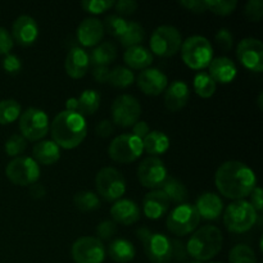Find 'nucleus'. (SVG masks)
<instances>
[{
	"mask_svg": "<svg viewBox=\"0 0 263 263\" xmlns=\"http://www.w3.org/2000/svg\"><path fill=\"white\" fill-rule=\"evenodd\" d=\"M27 140L21 134H14L5 141V153L9 157H18L26 151Z\"/></svg>",
	"mask_w": 263,
	"mask_h": 263,
	"instance_id": "obj_41",
	"label": "nucleus"
},
{
	"mask_svg": "<svg viewBox=\"0 0 263 263\" xmlns=\"http://www.w3.org/2000/svg\"><path fill=\"white\" fill-rule=\"evenodd\" d=\"M3 69L7 72L8 74H12V76H15L21 72L22 69V62L14 54H7L3 59Z\"/></svg>",
	"mask_w": 263,
	"mask_h": 263,
	"instance_id": "obj_45",
	"label": "nucleus"
},
{
	"mask_svg": "<svg viewBox=\"0 0 263 263\" xmlns=\"http://www.w3.org/2000/svg\"><path fill=\"white\" fill-rule=\"evenodd\" d=\"M211 263H222V262H211Z\"/></svg>",
	"mask_w": 263,
	"mask_h": 263,
	"instance_id": "obj_58",
	"label": "nucleus"
},
{
	"mask_svg": "<svg viewBox=\"0 0 263 263\" xmlns=\"http://www.w3.org/2000/svg\"><path fill=\"white\" fill-rule=\"evenodd\" d=\"M110 113L113 123L120 127H130L140 120L141 105L135 97L123 94L116 98Z\"/></svg>",
	"mask_w": 263,
	"mask_h": 263,
	"instance_id": "obj_13",
	"label": "nucleus"
},
{
	"mask_svg": "<svg viewBox=\"0 0 263 263\" xmlns=\"http://www.w3.org/2000/svg\"><path fill=\"white\" fill-rule=\"evenodd\" d=\"M138 238L143 241L144 252L151 262L168 263L172 259L171 240L166 235L143 228L138 230Z\"/></svg>",
	"mask_w": 263,
	"mask_h": 263,
	"instance_id": "obj_9",
	"label": "nucleus"
},
{
	"mask_svg": "<svg viewBox=\"0 0 263 263\" xmlns=\"http://www.w3.org/2000/svg\"><path fill=\"white\" fill-rule=\"evenodd\" d=\"M149 133H151V130H149V126L145 121H138V122L133 126V135L141 139V140H143Z\"/></svg>",
	"mask_w": 263,
	"mask_h": 263,
	"instance_id": "obj_54",
	"label": "nucleus"
},
{
	"mask_svg": "<svg viewBox=\"0 0 263 263\" xmlns=\"http://www.w3.org/2000/svg\"><path fill=\"white\" fill-rule=\"evenodd\" d=\"M182 36L174 26L163 25L153 31L151 37V53L162 58H168L177 54L181 49Z\"/></svg>",
	"mask_w": 263,
	"mask_h": 263,
	"instance_id": "obj_7",
	"label": "nucleus"
},
{
	"mask_svg": "<svg viewBox=\"0 0 263 263\" xmlns=\"http://www.w3.org/2000/svg\"><path fill=\"white\" fill-rule=\"evenodd\" d=\"M123 61H125L126 66L130 67L131 69H143L144 71L153 63V54L151 53V50L141 45L131 46V48L126 49L125 54H123Z\"/></svg>",
	"mask_w": 263,
	"mask_h": 263,
	"instance_id": "obj_27",
	"label": "nucleus"
},
{
	"mask_svg": "<svg viewBox=\"0 0 263 263\" xmlns=\"http://www.w3.org/2000/svg\"><path fill=\"white\" fill-rule=\"evenodd\" d=\"M128 22L125 20L123 17L117 14H110L108 15L107 18L104 20V31H107L109 35H112L113 37L121 39L122 35L125 33L126 28H127Z\"/></svg>",
	"mask_w": 263,
	"mask_h": 263,
	"instance_id": "obj_39",
	"label": "nucleus"
},
{
	"mask_svg": "<svg viewBox=\"0 0 263 263\" xmlns=\"http://www.w3.org/2000/svg\"><path fill=\"white\" fill-rule=\"evenodd\" d=\"M190 98V90L186 82L174 81L167 86L164 92V105L170 112H179L187 104Z\"/></svg>",
	"mask_w": 263,
	"mask_h": 263,
	"instance_id": "obj_22",
	"label": "nucleus"
},
{
	"mask_svg": "<svg viewBox=\"0 0 263 263\" xmlns=\"http://www.w3.org/2000/svg\"><path fill=\"white\" fill-rule=\"evenodd\" d=\"M200 216L194 205L182 203L175 207L167 217V230L175 236H185L192 234L199 226Z\"/></svg>",
	"mask_w": 263,
	"mask_h": 263,
	"instance_id": "obj_6",
	"label": "nucleus"
},
{
	"mask_svg": "<svg viewBox=\"0 0 263 263\" xmlns=\"http://www.w3.org/2000/svg\"><path fill=\"white\" fill-rule=\"evenodd\" d=\"M50 133L53 141L59 148L74 149L86 138V120L80 113L63 110L54 117Z\"/></svg>",
	"mask_w": 263,
	"mask_h": 263,
	"instance_id": "obj_2",
	"label": "nucleus"
},
{
	"mask_svg": "<svg viewBox=\"0 0 263 263\" xmlns=\"http://www.w3.org/2000/svg\"><path fill=\"white\" fill-rule=\"evenodd\" d=\"M179 4L193 13H204L208 10L207 0H181Z\"/></svg>",
	"mask_w": 263,
	"mask_h": 263,
	"instance_id": "obj_49",
	"label": "nucleus"
},
{
	"mask_svg": "<svg viewBox=\"0 0 263 263\" xmlns=\"http://www.w3.org/2000/svg\"><path fill=\"white\" fill-rule=\"evenodd\" d=\"M73 203L77 210L81 212H91L100 207V200L98 195L92 192H79L73 198Z\"/></svg>",
	"mask_w": 263,
	"mask_h": 263,
	"instance_id": "obj_37",
	"label": "nucleus"
},
{
	"mask_svg": "<svg viewBox=\"0 0 263 263\" xmlns=\"http://www.w3.org/2000/svg\"><path fill=\"white\" fill-rule=\"evenodd\" d=\"M171 246H172V258H175L176 261L182 262L187 258V251H186V246L182 243L181 240H177V239H174L171 240Z\"/></svg>",
	"mask_w": 263,
	"mask_h": 263,
	"instance_id": "obj_50",
	"label": "nucleus"
},
{
	"mask_svg": "<svg viewBox=\"0 0 263 263\" xmlns=\"http://www.w3.org/2000/svg\"><path fill=\"white\" fill-rule=\"evenodd\" d=\"M110 216L115 223L125 226L133 225L140 220V208L134 200L120 199L110 208Z\"/></svg>",
	"mask_w": 263,
	"mask_h": 263,
	"instance_id": "obj_21",
	"label": "nucleus"
},
{
	"mask_svg": "<svg viewBox=\"0 0 263 263\" xmlns=\"http://www.w3.org/2000/svg\"><path fill=\"white\" fill-rule=\"evenodd\" d=\"M116 57H117L116 46L112 43H109V41H105V43L99 44V45H97L92 49L91 53L89 54V61L90 63L94 64V67H108L110 63L116 61Z\"/></svg>",
	"mask_w": 263,
	"mask_h": 263,
	"instance_id": "obj_30",
	"label": "nucleus"
},
{
	"mask_svg": "<svg viewBox=\"0 0 263 263\" xmlns=\"http://www.w3.org/2000/svg\"><path fill=\"white\" fill-rule=\"evenodd\" d=\"M262 97L263 95L262 94H259V97H258V105H259V109H262Z\"/></svg>",
	"mask_w": 263,
	"mask_h": 263,
	"instance_id": "obj_56",
	"label": "nucleus"
},
{
	"mask_svg": "<svg viewBox=\"0 0 263 263\" xmlns=\"http://www.w3.org/2000/svg\"><path fill=\"white\" fill-rule=\"evenodd\" d=\"M33 159L37 163L51 166L61 158V148L53 140H41L33 145Z\"/></svg>",
	"mask_w": 263,
	"mask_h": 263,
	"instance_id": "obj_26",
	"label": "nucleus"
},
{
	"mask_svg": "<svg viewBox=\"0 0 263 263\" xmlns=\"http://www.w3.org/2000/svg\"><path fill=\"white\" fill-rule=\"evenodd\" d=\"M77 99V113L81 116H91L100 105V94L97 90L87 89L80 94Z\"/></svg>",
	"mask_w": 263,
	"mask_h": 263,
	"instance_id": "obj_31",
	"label": "nucleus"
},
{
	"mask_svg": "<svg viewBox=\"0 0 263 263\" xmlns=\"http://www.w3.org/2000/svg\"><path fill=\"white\" fill-rule=\"evenodd\" d=\"M108 81L112 86L118 87V89H126V87L131 86L134 84L135 76H134V72L130 68L118 66L109 72Z\"/></svg>",
	"mask_w": 263,
	"mask_h": 263,
	"instance_id": "obj_34",
	"label": "nucleus"
},
{
	"mask_svg": "<svg viewBox=\"0 0 263 263\" xmlns=\"http://www.w3.org/2000/svg\"><path fill=\"white\" fill-rule=\"evenodd\" d=\"M223 246L222 231L216 226H203L198 229L186 244V251L194 261L205 262L221 252Z\"/></svg>",
	"mask_w": 263,
	"mask_h": 263,
	"instance_id": "obj_3",
	"label": "nucleus"
},
{
	"mask_svg": "<svg viewBox=\"0 0 263 263\" xmlns=\"http://www.w3.org/2000/svg\"><path fill=\"white\" fill-rule=\"evenodd\" d=\"M95 133L100 138H109L113 133H115V126L113 122L109 120H103L95 127Z\"/></svg>",
	"mask_w": 263,
	"mask_h": 263,
	"instance_id": "obj_51",
	"label": "nucleus"
},
{
	"mask_svg": "<svg viewBox=\"0 0 263 263\" xmlns=\"http://www.w3.org/2000/svg\"><path fill=\"white\" fill-rule=\"evenodd\" d=\"M50 128L49 117L39 108H27L20 116L21 135L28 141H39L45 138Z\"/></svg>",
	"mask_w": 263,
	"mask_h": 263,
	"instance_id": "obj_11",
	"label": "nucleus"
},
{
	"mask_svg": "<svg viewBox=\"0 0 263 263\" xmlns=\"http://www.w3.org/2000/svg\"><path fill=\"white\" fill-rule=\"evenodd\" d=\"M139 4L135 0H118L115 2V9L121 15H131L136 12Z\"/></svg>",
	"mask_w": 263,
	"mask_h": 263,
	"instance_id": "obj_47",
	"label": "nucleus"
},
{
	"mask_svg": "<svg viewBox=\"0 0 263 263\" xmlns=\"http://www.w3.org/2000/svg\"><path fill=\"white\" fill-rule=\"evenodd\" d=\"M13 45H14V41H13L12 35L4 27H0V55L10 54Z\"/></svg>",
	"mask_w": 263,
	"mask_h": 263,
	"instance_id": "obj_48",
	"label": "nucleus"
},
{
	"mask_svg": "<svg viewBox=\"0 0 263 263\" xmlns=\"http://www.w3.org/2000/svg\"><path fill=\"white\" fill-rule=\"evenodd\" d=\"M236 55L239 62L249 71L261 72L263 69V44L258 39H243L238 44Z\"/></svg>",
	"mask_w": 263,
	"mask_h": 263,
	"instance_id": "obj_16",
	"label": "nucleus"
},
{
	"mask_svg": "<svg viewBox=\"0 0 263 263\" xmlns=\"http://www.w3.org/2000/svg\"><path fill=\"white\" fill-rule=\"evenodd\" d=\"M244 14L251 22H259L263 17V2L262 0H249L244 8Z\"/></svg>",
	"mask_w": 263,
	"mask_h": 263,
	"instance_id": "obj_43",
	"label": "nucleus"
},
{
	"mask_svg": "<svg viewBox=\"0 0 263 263\" xmlns=\"http://www.w3.org/2000/svg\"><path fill=\"white\" fill-rule=\"evenodd\" d=\"M5 175L14 185L27 186L37 182L40 177V167L31 157H15L7 164Z\"/></svg>",
	"mask_w": 263,
	"mask_h": 263,
	"instance_id": "obj_10",
	"label": "nucleus"
},
{
	"mask_svg": "<svg viewBox=\"0 0 263 263\" xmlns=\"http://www.w3.org/2000/svg\"><path fill=\"white\" fill-rule=\"evenodd\" d=\"M95 186L100 197L107 202H117L126 193V181L115 167H104L95 177Z\"/></svg>",
	"mask_w": 263,
	"mask_h": 263,
	"instance_id": "obj_8",
	"label": "nucleus"
},
{
	"mask_svg": "<svg viewBox=\"0 0 263 263\" xmlns=\"http://www.w3.org/2000/svg\"><path fill=\"white\" fill-rule=\"evenodd\" d=\"M71 254L76 263H103L105 258V247L98 238L82 236L72 244Z\"/></svg>",
	"mask_w": 263,
	"mask_h": 263,
	"instance_id": "obj_14",
	"label": "nucleus"
},
{
	"mask_svg": "<svg viewBox=\"0 0 263 263\" xmlns=\"http://www.w3.org/2000/svg\"><path fill=\"white\" fill-rule=\"evenodd\" d=\"M229 263H257L253 249L246 244H238L229 253Z\"/></svg>",
	"mask_w": 263,
	"mask_h": 263,
	"instance_id": "obj_38",
	"label": "nucleus"
},
{
	"mask_svg": "<svg viewBox=\"0 0 263 263\" xmlns=\"http://www.w3.org/2000/svg\"><path fill=\"white\" fill-rule=\"evenodd\" d=\"M216 43L220 46V49H222L223 51H230L233 49L234 45V36L228 28H221L217 33H216L215 37Z\"/></svg>",
	"mask_w": 263,
	"mask_h": 263,
	"instance_id": "obj_46",
	"label": "nucleus"
},
{
	"mask_svg": "<svg viewBox=\"0 0 263 263\" xmlns=\"http://www.w3.org/2000/svg\"><path fill=\"white\" fill-rule=\"evenodd\" d=\"M21 104L14 99L0 102V125H9L21 116Z\"/></svg>",
	"mask_w": 263,
	"mask_h": 263,
	"instance_id": "obj_36",
	"label": "nucleus"
},
{
	"mask_svg": "<svg viewBox=\"0 0 263 263\" xmlns=\"http://www.w3.org/2000/svg\"><path fill=\"white\" fill-rule=\"evenodd\" d=\"M162 192L167 195V198L170 199V202L182 203L186 202L187 199V190L185 187V185L181 181H179L177 179L174 177H167L166 181L162 185Z\"/></svg>",
	"mask_w": 263,
	"mask_h": 263,
	"instance_id": "obj_32",
	"label": "nucleus"
},
{
	"mask_svg": "<svg viewBox=\"0 0 263 263\" xmlns=\"http://www.w3.org/2000/svg\"><path fill=\"white\" fill-rule=\"evenodd\" d=\"M193 86H194V91L197 92L198 97L203 98V99H208V98L212 97L216 92V87H217L212 77L205 72H199V73L195 74Z\"/></svg>",
	"mask_w": 263,
	"mask_h": 263,
	"instance_id": "obj_33",
	"label": "nucleus"
},
{
	"mask_svg": "<svg viewBox=\"0 0 263 263\" xmlns=\"http://www.w3.org/2000/svg\"><path fill=\"white\" fill-rule=\"evenodd\" d=\"M181 57L189 68L195 71L207 68L213 59L212 44L204 36H190L182 41Z\"/></svg>",
	"mask_w": 263,
	"mask_h": 263,
	"instance_id": "obj_4",
	"label": "nucleus"
},
{
	"mask_svg": "<svg viewBox=\"0 0 263 263\" xmlns=\"http://www.w3.org/2000/svg\"><path fill=\"white\" fill-rule=\"evenodd\" d=\"M81 7L85 12H89L91 14H102L105 10H109L115 7L113 0H84L81 3Z\"/></svg>",
	"mask_w": 263,
	"mask_h": 263,
	"instance_id": "obj_42",
	"label": "nucleus"
},
{
	"mask_svg": "<svg viewBox=\"0 0 263 263\" xmlns=\"http://www.w3.org/2000/svg\"><path fill=\"white\" fill-rule=\"evenodd\" d=\"M104 32L102 21L97 18H85L77 27V40L81 45L91 48L99 45Z\"/></svg>",
	"mask_w": 263,
	"mask_h": 263,
	"instance_id": "obj_19",
	"label": "nucleus"
},
{
	"mask_svg": "<svg viewBox=\"0 0 263 263\" xmlns=\"http://www.w3.org/2000/svg\"><path fill=\"white\" fill-rule=\"evenodd\" d=\"M39 37V26L30 15H20L13 22L12 39L21 46H31Z\"/></svg>",
	"mask_w": 263,
	"mask_h": 263,
	"instance_id": "obj_18",
	"label": "nucleus"
},
{
	"mask_svg": "<svg viewBox=\"0 0 263 263\" xmlns=\"http://www.w3.org/2000/svg\"><path fill=\"white\" fill-rule=\"evenodd\" d=\"M192 263H203V262H199V261H194V262H192Z\"/></svg>",
	"mask_w": 263,
	"mask_h": 263,
	"instance_id": "obj_57",
	"label": "nucleus"
},
{
	"mask_svg": "<svg viewBox=\"0 0 263 263\" xmlns=\"http://www.w3.org/2000/svg\"><path fill=\"white\" fill-rule=\"evenodd\" d=\"M138 87L145 95L158 97L168 86L167 76L162 71L157 68H146L139 73L136 79Z\"/></svg>",
	"mask_w": 263,
	"mask_h": 263,
	"instance_id": "obj_17",
	"label": "nucleus"
},
{
	"mask_svg": "<svg viewBox=\"0 0 263 263\" xmlns=\"http://www.w3.org/2000/svg\"><path fill=\"white\" fill-rule=\"evenodd\" d=\"M170 139L162 131H151L145 138L143 139V151L148 154L159 156L168 151Z\"/></svg>",
	"mask_w": 263,
	"mask_h": 263,
	"instance_id": "obj_29",
	"label": "nucleus"
},
{
	"mask_svg": "<svg viewBox=\"0 0 263 263\" xmlns=\"http://www.w3.org/2000/svg\"><path fill=\"white\" fill-rule=\"evenodd\" d=\"M110 259L117 263H128L135 258V247L127 239H115L108 247Z\"/></svg>",
	"mask_w": 263,
	"mask_h": 263,
	"instance_id": "obj_28",
	"label": "nucleus"
},
{
	"mask_svg": "<svg viewBox=\"0 0 263 263\" xmlns=\"http://www.w3.org/2000/svg\"><path fill=\"white\" fill-rule=\"evenodd\" d=\"M258 220L257 211L247 200H235L223 212V223L230 233L243 234L251 230Z\"/></svg>",
	"mask_w": 263,
	"mask_h": 263,
	"instance_id": "obj_5",
	"label": "nucleus"
},
{
	"mask_svg": "<svg viewBox=\"0 0 263 263\" xmlns=\"http://www.w3.org/2000/svg\"><path fill=\"white\" fill-rule=\"evenodd\" d=\"M251 197V205L257 211V212H261L263 210V192L259 186H256L253 189V192L249 194Z\"/></svg>",
	"mask_w": 263,
	"mask_h": 263,
	"instance_id": "obj_52",
	"label": "nucleus"
},
{
	"mask_svg": "<svg viewBox=\"0 0 263 263\" xmlns=\"http://www.w3.org/2000/svg\"><path fill=\"white\" fill-rule=\"evenodd\" d=\"M238 7L236 0H207V8L217 15H229Z\"/></svg>",
	"mask_w": 263,
	"mask_h": 263,
	"instance_id": "obj_40",
	"label": "nucleus"
},
{
	"mask_svg": "<svg viewBox=\"0 0 263 263\" xmlns=\"http://www.w3.org/2000/svg\"><path fill=\"white\" fill-rule=\"evenodd\" d=\"M30 194L33 199H41V198H44V195L46 194V189L44 187V185L36 182V184L31 185Z\"/></svg>",
	"mask_w": 263,
	"mask_h": 263,
	"instance_id": "obj_55",
	"label": "nucleus"
},
{
	"mask_svg": "<svg viewBox=\"0 0 263 263\" xmlns=\"http://www.w3.org/2000/svg\"><path fill=\"white\" fill-rule=\"evenodd\" d=\"M89 54L81 48H72L64 62V69L72 79H82L89 69Z\"/></svg>",
	"mask_w": 263,
	"mask_h": 263,
	"instance_id": "obj_23",
	"label": "nucleus"
},
{
	"mask_svg": "<svg viewBox=\"0 0 263 263\" xmlns=\"http://www.w3.org/2000/svg\"><path fill=\"white\" fill-rule=\"evenodd\" d=\"M195 210L199 213L200 218L205 220H217L223 211V202L220 195L215 193H204L200 195L197 200V204L194 205Z\"/></svg>",
	"mask_w": 263,
	"mask_h": 263,
	"instance_id": "obj_24",
	"label": "nucleus"
},
{
	"mask_svg": "<svg viewBox=\"0 0 263 263\" xmlns=\"http://www.w3.org/2000/svg\"><path fill=\"white\" fill-rule=\"evenodd\" d=\"M210 68V76L212 77L213 81L217 84H229L236 77L235 63L228 57H218V58L212 59V62L208 66Z\"/></svg>",
	"mask_w": 263,
	"mask_h": 263,
	"instance_id": "obj_25",
	"label": "nucleus"
},
{
	"mask_svg": "<svg viewBox=\"0 0 263 263\" xmlns=\"http://www.w3.org/2000/svg\"><path fill=\"white\" fill-rule=\"evenodd\" d=\"M138 179L144 187L161 189L167 179V168L163 161L157 157H148L138 167Z\"/></svg>",
	"mask_w": 263,
	"mask_h": 263,
	"instance_id": "obj_15",
	"label": "nucleus"
},
{
	"mask_svg": "<svg viewBox=\"0 0 263 263\" xmlns=\"http://www.w3.org/2000/svg\"><path fill=\"white\" fill-rule=\"evenodd\" d=\"M170 199L161 189L149 192L144 197L143 212L151 220H158L163 217L170 210Z\"/></svg>",
	"mask_w": 263,
	"mask_h": 263,
	"instance_id": "obj_20",
	"label": "nucleus"
},
{
	"mask_svg": "<svg viewBox=\"0 0 263 263\" xmlns=\"http://www.w3.org/2000/svg\"><path fill=\"white\" fill-rule=\"evenodd\" d=\"M143 140L133 134H122L116 136L109 144L108 154L117 163H131L143 154Z\"/></svg>",
	"mask_w": 263,
	"mask_h": 263,
	"instance_id": "obj_12",
	"label": "nucleus"
},
{
	"mask_svg": "<svg viewBox=\"0 0 263 263\" xmlns=\"http://www.w3.org/2000/svg\"><path fill=\"white\" fill-rule=\"evenodd\" d=\"M109 68L105 66H97L92 69V76H94L95 81H98L99 84H105L108 82L109 79Z\"/></svg>",
	"mask_w": 263,
	"mask_h": 263,
	"instance_id": "obj_53",
	"label": "nucleus"
},
{
	"mask_svg": "<svg viewBox=\"0 0 263 263\" xmlns=\"http://www.w3.org/2000/svg\"><path fill=\"white\" fill-rule=\"evenodd\" d=\"M215 184L225 198L243 200L257 186V177L253 170L243 162L228 161L216 171Z\"/></svg>",
	"mask_w": 263,
	"mask_h": 263,
	"instance_id": "obj_1",
	"label": "nucleus"
},
{
	"mask_svg": "<svg viewBox=\"0 0 263 263\" xmlns=\"http://www.w3.org/2000/svg\"><path fill=\"white\" fill-rule=\"evenodd\" d=\"M144 39H145V31L143 26L138 22H128L127 28L120 40L123 46L131 48V46L140 45Z\"/></svg>",
	"mask_w": 263,
	"mask_h": 263,
	"instance_id": "obj_35",
	"label": "nucleus"
},
{
	"mask_svg": "<svg viewBox=\"0 0 263 263\" xmlns=\"http://www.w3.org/2000/svg\"><path fill=\"white\" fill-rule=\"evenodd\" d=\"M117 233V225L113 221L105 220L97 226V235L99 240H109Z\"/></svg>",
	"mask_w": 263,
	"mask_h": 263,
	"instance_id": "obj_44",
	"label": "nucleus"
}]
</instances>
